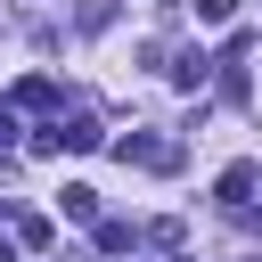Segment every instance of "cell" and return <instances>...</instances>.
<instances>
[{"label": "cell", "mask_w": 262, "mask_h": 262, "mask_svg": "<svg viewBox=\"0 0 262 262\" xmlns=\"http://www.w3.org/2000/svg\"><path fill=\"white\" fill-rule=\"evenodd\" d=\"M115 8H123V0H74V25H82V33H106Z\"/></svg>", "instance_id": "obj_4"}, {"label": "cell", "mask_w": 262, "mask_h": 262, "mask_svg": "<svg viewBox=\"0 0 262 262\" xmlns=\"http://www.w3.org/2000/svg\"><path fill=\"white\" fill-rule=\"evenodd\" d=\"M8 131H16V106H0V139H8Z\"/></svg>", "instance_id": "obj_9"}, {"label": "cell", "mask_w": 262, "mask_h": 262, "mask_svg": "<svg viewBox=\"0 0 262 262\" xmlns=\"http://www.w3.org/2000/svg\"><path fill=\"white\" fill-rule=\"evenodd\" d=\"M205 74H213V57H205V49H180V57H172V82H180V90H196Z\"/></svg>", "instance_id": "obj_2"}, {"label": "cell", "mask_w": 262, "mask_h": 262, "mask_svg": "<svg viewBox=\"0 0 262 262\" xmlns=\"http://www.w3.org/2000/svg\"><path fill=\"white\" fill-rule=\"evenodd\" d=\"M254 188H262V164H229V172H221V205H229V213H246Z\"/></svg>", "instance_id": "obj_1"}, {"label": "cell", "mask_w": 262, "mask_h": 262, "mask_svg": "<svg viewBox=\"0 0 262 262\" xmlns=\"http://www.w3.org/2000/svg\"><path fill=\"white\" fill-rule=\"evenodd\" d=\"M57 205H66V221H98V188H66Z\"/></svg>", "instance_id": "obj_6"}, {"label": "cell", "mask_w": 262, "mask_h": 262, "mask_svg": "<svg viewBox=\"0 0 262 262\" xmlns=\"http://www.w3.org/2000/svg\"><path fill=\"white\" fill-rule=\"evenodd\" d=\"M57 147H98V123L90 115H57Z\"/></svg>", "instance_id": "obj_3"}, {"label": "cell", "mask_w": 262, "mask_h": 262, "mask_svg": "<svg viewBox=\"0 0 262 262\" xmlns=\"http://www.w3.org/2000/svg\"><path fill=\"white\" fill-rule=\"evenodd\" d=\"M16 106H57V82H49V74H25V82H16Z\"/></svg>", "instance_id": "obj_5"}, {"label": "cell", "mask_w": 262, "mask_h": 262, "mask_svg": "<svg viewBox=\"0 0 262 262\" xmlns=\"http://www.w3.org/2000/svg\"><path fill=\"white\" fill-rule=\"evenodd\" d=\"M131 237H139V229H131V221H98V246H106V254H123V246H131Z\"/></svg>", "instance_id": "obj_7"}, {"label": "cell", "mask_w": 262, "mask_h": 262, "mask_svg": "<svg viewBox=\"0 0 262 262\" xmlns=\"http://www.w3.org/2000/svg\"><path fill=\"white\" fill-rule=\"evenodd\" d=\"M0 262H16V246H8V237H0Z\"/></svg>", "instance_id": "obj_10"}, {"label": "cell", "mask_w": 262, "mask_h": 262, "mask_svg": "<svg viewBox=\"0 0 262 262\" xmlns=\"http://www.w3.org/2000/svg\"><path fill=\"white\" fill-rule=\"evenodd\" d=\"M196 16H205V25H229V16H237V0H196Z\"/></svg>", "instance_id": "obj_8"}]
</instances>
